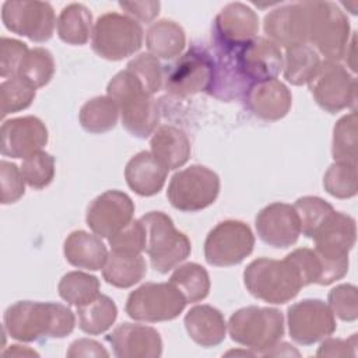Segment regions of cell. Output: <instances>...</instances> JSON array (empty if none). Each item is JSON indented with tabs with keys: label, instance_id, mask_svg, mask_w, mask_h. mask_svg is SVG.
Wrapping results in <instances>:
<instances>
[{
	"label": "cell",
	"instance_id": "6da1fadb",
	"mask_svg": "<svg viewBox=\"0 0 358 358\" xmlns=\"http://www.w3.org/2000/svg\"><path fill=\"white\" fill-rule=\"evenodd\" d=\"M3 324L11 338L31 343L69 336L74 330L76 316L63 303L18 301L6 309Z\"/></svg>",
	"mask_w": 358,
	"mask_h": 358
},
{
	"label": "cell",
	"instance_id": "7a4b0ae2",
	"mask_svg": "<svg viewBox=\"0 0 358 358\" xmlns=\"http://www.w3.org/2000/svg\"><path fill=\"white\" fill-rule=\"evenodd\" d=\"M106 92L117 106L123 127L131 136L145 138L157 130L159 123L158 105L129 70L115 74L106 87Z\"/></svg>",
	"mask_w": 358,
	"mask_h": 358
},
{
	"label": "cell",
	"instance_id": "3957f363",
	"mask_svg": "<svg viewBox=\"0 0 358 358\" xmlns=\"http://www.w3.org/2000/svg\"><path fill=\"white\" fill-rule=\"evenodd\" d=\"M357 238L355 220L341 211H331L316 229L312 239L315 252L322 262V280L319 285H329L343 278L350 266L348 253Z\"/></svg>",
	"mask_w": 358,
	"mask_h": 358
},
{
	"label": "cell",
	"instance_id": "277c9868",
	"mask_svg": "<svg viewBox=\"0 0 358 358\" xmlns=\"http://www.w3.org/2000/svg\"><path fill=\"white\" fill-rule=\"evenodd\" d=\"M243 282L250 295L274 305L294 299L303 287L295 267L287 259L268 257L250 262L243 271Z\"/></svg>",
	"mask_w": 358,
	"mask_h": 358
},
{
	"label": "cell",
	"instance_id": "5b68a950",
	"mask_svg": "<svg viewBox=\"0 0 358 358\" xmlns=\"http://www.w3.org/2000/svg\"><path fill=\"white\" fill-rule=\"evenodd\" d=\"M140 221L145 228V252L155 271L166 274L189 257L192 243L183 232L175 228L168 214L150 211Z\"/></svg>",
	"mask_w": 358,
	"mask_h": 358
},
{
	"label": "cell",
	"instance_id": "8992f818",
	"mask_svg": "<svg viewBox=\"0 0 358 358\" xmlns=\"http://www.w3.org/2000/svg\"><path fill=\"white\" fill-rule=\"evenodd\" d=\"M308 10V43L324 56L340 62L350 42V21L331 1H305Z\"/></svg>",
	"mask_w": 358,
	"mask_h": 358
},
{
	"label": "cell",
	"instance_id": "52a82bcc",
	"mask_svg": "<svg viewBox=\"0 0 358 358\" xmlns=\"http://www.w3.org/2000/svg\"><path fill=\"white\" fill-rule=\"evenodd\" d=\"M228 331L235 343L264 355L282 338L284 316L275 308H241L231 315Z\"/></svg>",
	"mask_w": 358,
	"mask_h": 358
},
{
	"label": "cell",
	"instance_id": "ba28073f",
	"mask_svg": "<svg viewBox=\"0 0 358 358\" xmlns=\"http://www.w3.org/2000/svg\"><path fill=\"white\" fill-rule=\"evenodd\" d=\"M92 50L102 59L117 62L123 60L143 45V28L129 15L119 13L102 14L92 28Z\"/></svg>",
	"mask_w": 358,
	"mask_h": 358
},
{
	"label": "cell",
	"instance_id": "9c48e42d",
	"mask_svg": "<svg viewBox=\"0 0 358 358\" xmlns=\"http://www.w3.org/2000/svg\"><path fill=\"white\" fill-rule=\"evenodd\" d=\"M220 186V178L214 171L204 165H190L171 178L166 197L173 208L196 213L217 200Z\"/></svg>",
	"mask_w": 358,
	"mask_h": 358
},
{
	"label": "cell",
	"instance_id": "30bf717a",
	"mask_svg": "<svg viewBox=\"0 0 358 358\" xmlns=\"http://www.w3.org/2000/svg\"><path fill=\"white\" fill-rule=\"evenodd\" d=\"M186 303L172 282H145L127 296L126 313L140 322H166L176 319Z\"/></svg>",
	"mask_w": 358,
	"mask_h": 358
},
{
	"label": "cell",
	"instance_id": "8fae6325",
	"mask_svg": "<svg viewBox=\"0 0 358 358\" xmlns=\"http://www.w3.org/2000/svg\"><path fill=\"white\" fill-rule=\"evenodd\" d=\"M255 246V235L248 224L239 220L218 222L204 242V257L208 264L229 267L242 263Z\"/></svg>",
	"mask_w": 358,
	"mask_h": 358
},
{
	"label": "cell",
	"instance_id": "7c38bea8",
	"mask_svg": "<svg viewBox=\"0 0 358 358\" xmlns=\"http://www.w3.org/2000/svg\"><path fill=\"white\" fill-rule=\"evenodd\" d=\"M308 85L316 103L329 113L355 105L357 78L338 62L322 60Z\"/></svg>",
	"mask_w": 358,
	"mask_h": 358
},
{
	"label": "cell",
	"instance_id": "4fadbf2b",
	"mask_svg": "<svg viewBox=\"0 0 358 358\" xmlns=\"http://www.w3.org/2000/svg\"><path fill=\"white\" fill-rule=\"evenodd\" d=\"M4 27L34 42H46L52 38L57 24L53 7L46 1L8 0L1 6Z\"/></svg>",
	"mask_w": 358,
	"mask_h": 358
},
{
	"label": "cell",
	"instance_id": "5bb4252c",
	"mask_svg": "<svg viewBox=\"0 0 358 358\" xmlns=\"http://www.w3.org/2000/svg\"><path fill=\"white\" fill-rule=\"evenodd\" d=\"M214 73L213 55L193 46L171 66L165 78V88L175 96L186 98L208 91Z\"/></svg>",
	"mask_w": 358,
	"mask_h": 358
},
{
	"label": "cell",
	"instance_id": "9a60e30c",
	"mask_svg": "<svg viewBox=\"0 0 358 358\" xmlns=\"http://www.w3.org/2000/svg\"><path fill=\"white\" fill-rule=\"evenodd\" d=\"M288 331L299 345H312L329 336L337 327L333 312L322 299H303L287 310Z\"/></svg>",
	"mask_w": 358,
	"mask_h": 358
},
{
	"label": "cell",
	"instance_id": "2e32d148",
	"mask_svg": "<svg viewBox=\"0 0 358 358\" xmlns=\"http://www.w3.org/2000/svg\"><path fill=\"white\" fill-rule=\"evenodd\" d=\"M134 203L120 190H106L88 206L85 221L90 229L101 236L110 238L133 221Z\"/></svg>",
	"mask_w": 358,
	"mask_h": 358
},
{
	"label": "cell",
	"instance_id": "e0dca14e",
	"mask_svg": "<svg viewBox=\"0 0 358 358\" xmlns=\"http://www.w3.org/2000/svg\"><path fill=\"white\" fill-rule=\"evenodd\" d=\"M0 137V151L4 157L25 159L42 151L49 134L45 123L39 117L29 115L4 120Z\"/></svg>",
	"mask_w": 358,
	"mask_h": 358
},
{
	"label": "cell",
	"instance_id": "ac0fdd59",
	"mask_svg": "<svg viewBox=\"0 0 358 358\" xmlns=\"http://www.w3.org/2000/svg\"><path fill=\"white\" fill-rule=\"evenodd\" d=\"M259 31L257 14L243 3L227 4L214 20V39L217 46L224 49H239Z\"/></svg>",
	"mask_w": 358,
	"mask_h": 358
},
{
	"label": "cell",
	"instance_id": "d6986e66",
	"mask_svg": "<svg viewBox=\"0 0 358 358\" xmlns=\"http://www.w3.org/2000/svg\"><path fill=\"white\" fill-rule=\"evenodd\" d=\"M259 238L268 246L285 249L296 243L301 225L294 206L287 203H271L260 210L256 217Z\"/></svg>",
	"mask_w": 358,
	"mask_h": 358
},
{
	"label": "cell",
	"instance_id": "ffe728a7",
	"mask_svg": "<svg viewBox=\"0 0 358 358\" xmlns=\"http://www.w3.org/2000/svg\"><path fill=\"white\" fill-rule=\"evenodd\" d=\"M236 60L243 77L250 84L277 78L282 70L281 49L263 36H256L236 49Z\"/></svg>",
	"mask_w": 358,
	"mask_h": 358
},
{
	"label": "cell",
	"instance_id": "44dd1931",
	"mask_svg": "<svg viewBox=\"0 0 358 358\" xmlns=\"http://www.w3.org/2000/svg\"><path fill=\"white\" fill-rule=\"evenodd\" d=\"M264 32L278 48L308 45V10L305 1L281 6L264 17Z\"/></svg>",
	"mask_w": 358,
	"mask_h": 358
},
{
	"label": "cell",
	"instance_id": "7402d4cb",
	"mask_svg": "<svg viewBox=\"0 0 358 358\" xmlns=\"http://www.w3.org/2000/svg\"><path fill=\"white\" fill-rule=\"evenodd\" d=\"M106 340L119 358H157L162 354L159 333L145 324L122 323Z\"/></svg>",
	"mask_w": 358,
	"mask_h": 358
},
{
	"label": "cell",
	"instance_id": "603a6c76",
	"mask_svg": "<svg viewBox=\"0 0 358 358\" xmlns=\"http://www.w3.org/2000/svg\"><path fill=\"white\" fill-rule=\"evenodd\" d=\"M243 99L246 108L266 122L282 119L292 105L291 91L277 78L250 84Z\"/></svg>",
	"mask_w": 358,
	"mask_h": 358
},
{
	"label": "cell",
	"instance_id": "cb8c5ba5",
	"mask_svg": "<svg viewBox=\"0 0 358 358\" xmlns=\"http://www.w3.org/2000/svg\"><path fill=\"white\" fill-rule=\"evenodd\" d=\"M213 63L214 73L208 94L222 101L243 98L250 83L243 77L238 66L236 49H224L218 46L217 56H213Z\"/></svg>",
	"mask_w": 358,
	"mask_h": 358
},
{
	"label": "cell",
	"instance_id": "d4e9b609",
	"mask_svg": "<svg viewBox=\"0 0 358 358\" xmlns=\"http://www.w3.org/2000/svg\"><path fill=\"white\" fill-rule=\"evenodd\" d=\"M168 169L148 151H140L131 157L124 168L127 186L138 196L150 197L164 187Z\"/></svg>",
	"mask_w": 358,
	"mask_h": 358
},
{
	"label": "cell",
	"instance_id": "484cf974",
	"mask_svg": "<svg viewBox=\"0 0 358 358\" xmlns=\"http://www.w3.org/2000/svg\"><path fill=\"white\" fill-rule=\"evenodd\" d=\"M183 323L189 337L206 348L221 344L227 334L224 315L211 305L193 306L186 313Z\"/></svg>",
	"mask_w": 358,
	"mask_h": 358
},
{
	"label": "cell",
	"instance_id": "4316f807",
	"mask_svg": "<svg viewBox=\"0 0 358 358\" xmlns=\"http://www.w3.org/2000/svg\"><path fill=\"white\" fill-rule=\"evenodd\" d=\"M151 154L168 171L183 166L192 154V145L186 133L172 124L158 127L150 141Z\"/></svg>",
	"mask_w": 358,
	"mask_h": 358
},
{
	"label": "cell",
	"instance_id": "83f0119b",
	"mask_svg": "<svg viewBox=\"0 0 358 358\" xmlns=\"http://www.w3.org/2000/svg\"><path fill=\"white\" fill-rule=\"evenodd\" d=\"M63 253L71 266L91 271L101 270L108 257L101 236L87 231H73L64 241Z\"/></svg>",
	"mask_w": 358,
	"mask_h": 358
},
{
	"label": "cell",
	"instance_id": "f1b7e54d",
	"mask_svg": "<svg viewBox=\"0 0 358 358\" xmlns=\"http://www.w3.org/2000/svg\"><path fill=\"white\" fill-rule=\"evenodd\" d=\"M147 273L141 255L110 250L102 267L103 280L116 288H130L140 282Z\"/></svg>",
	"mask_w": 358,
	"mask_h": 358
},
{
	"label": "cell",
	"instance_id": "f546056e",
	"mask_svg": "<svg viewBox=\"0 0 358 358\" xmlns=\"http://www.w3.org/2000/svg\"><path fill=\"white\" fill-rule=\"evenodd\" d=\"M145 45L148 52L157 59H173L185 49L186 35L178 22L159 20L148 28Z\"/></svg>",
	"mask_w": 358,
	"mask_h": 358
},
{
	"label": "cell",
	"instance_id": "4dcf8cb0",
	"mask_svg": "<svg viewBox=\"0 0 358 358\" xmlns=\"http://www.w3.org/2000/svg\"><path fill=\"white\" fill-rule=\"evenodd\" d=\"M57 35L67 45H85L92 35V14L81 3L67 4L57 18Z\"/></svg>",
	"mask_w": 358,
	"mask_h": 358
},
{
	"label": "cell",
	"instance_id": "1f68e13d",
	"mask_svg": "<svg viewBox=\"0 0 358 358\" xmlns=\"http://www.w3.org/2000/svg\"><path fill=\"white\" fill-rule=\"evenodd\" d=\"M322 64L320 55L309 45H296L285 49L282 56L284 78L292 85H305Z\"/></svg>",
	"mask_w": 358,
	"mask_h": 358
},
{
	"label": "cell",
	"instance_id": "d6a6232c",
	"mask_svg": "<svg viewBox=\"0 0 358 358\" xmlns=\"http://www.w3.org/2000/svg\"><path fill=\"white\" fill-rule=\"evenodd\" d=\"M78 327L91 336L105 333L112 327L117 317V308L112 298L99 294L94 301L78 306Z\"/></svg>",
	"mask_w": 358,
	"mask_h": 358
},
{
	"label": "cell",
	"instance_id": "836d02e7",
	"mask_svg": "<svg viewBox=\"0 0 358 358\" xmlns=\"http://www.w3.org/2000/svg\"><path fill=\"white\" fill-rule=\"evenodd\" d=\"M119 119L116 103L108 95L95 96L87 101L78 113L81 127L92 134H102L112 130Z\"/></svg>",
	"mask_w": 358,
	"mask_h": 358
},
{
	"label": "cell",
	"instance_id": "e575fe53",
	"mask_svg": "<svg viewBox=\"0 0 358 358\" xmlns=\"http://www.w3.org/2000/svg\"><path fill=\"white\" fill-rule=\"evenodd\" d=\"M169 282L179 289L186 302L203 301L210 292V275L199 263H186L175 267Z\"/></svg>",
	"mask_w": 358,
	"mask_h": 358
},
{
	"label": "cell",
	"instance_id": "d590c367",
	"mask_svg": "<svg viewBox=\"0 0 358 358\" xmlns=\"http://www.w3.org/2000/svg\"><path fill=\"white\" fill-rule=\"evenodd\" d=\"M57 291L63 301L78 308L99 295V280L83 271H70L59 281Z\"/></svg>",
	"mask_w": 358,
	"mask_h": 358
},
{
	"label": "cell",
	"instance_id": "8d00e7d4",
	"mask_svg": "<svg viewBox=\"0 0 358 358\" xmlns=\"http://www.w3.org/2000/svg\"><path fill=\"white\" fill-rule=\"evenodd\" d=\"M331 154L336 162H348L357 165L358 134H357V110L344 115L333 129Z\"/></svg>",
	"mask_w": 358,
	"mask_h": 358
},
{
	"label": "cell",
	"instance_id": "74e56055",
	"mask_svg": "<svg viewBox=\"0 0 358 358\" xmlns=\"http://www.w3.org/2000/svg\"><path fill=\"white\" fill-rule=\"evenodd\" d=\"M53 74L55 59L45 48L29 49L18 70V77L35 90L45 87L52 80Z\"/></svg>",
	"mask_w": 358,
	"mask_h": 358
},
{
	"label": "cell",
	"instance_id": "f35d334b",
	"mask_svg": "<svg viewBox=\"0 0 358 358\" xmlns=\"http://www.w3.org/2000/svg\"><path fill=\"white\" fill-rule=\"evenodd\" d=\"M324 190L337 199H351L358 190L357 165L348 162H334L323 176Z\"/></svg>",
	"mask_w": 358,
	"mask_h": 358
},
{
	"label": "cell",
	"instance_id": "ab89813d",
	"mask_svg": "<svg viewBox=\"0 0 358 358\" xmlns=\"http://www.w3.org/2000/svg\"><path fill=\"white\" fill-rule=\"evenodd\" d=\"M294 208L299 220L301 232L306 238H312L316 229L329 217V214L334 211L330 203L316 196H303L296 199Z\"/></svg>",
	"mask_w": 358,
	"mask_h": 358
},
{
	"label": "cell",
	"instance_id": "60d3db41",
	"mask_svg": "<svg viewBox=\"0 0 358 358\" xmlns=\"http://www.w3.org/2000/svg\"><path fill=\"white\" fill-rule=\"evenodd\" d=\"M36 90L20 77L4 80L0 84V110L1 116L27 109L35 99Z\"/></svg>",
	"mask_w": 358,
	"mask_h": 358
},
{
	"label": "cell",
	"instance_id": "b9f144b4",
	"mask_svg": "<svg viewBox=\"0 0 358 358\" xmlns=\"http://www.w3.org/2000/svg\"><path fill=\"white\" fill-rule=\"evenodd\" d=\"M20 169L25 183L39 190L49 186L55 178V158L46 151H39L25 158Z\"/></svg>",
	"mask_w": 358,
	"mask_h": 358
},
{
	"label": "cell",
	"instance_id": "7bdbcfd3",
	"mask_svg": "<svg viewBox=\"0 0 358 358\" xmlns=\"http://www.w3.org/2000/svg\"><path fill=\"white\" fill-rule=\"evenodd\" d=\"M126 70L138 78L143 87L151 94H157L162 87V66L151 53H141L127 63Z\"/></svg>",
	"mask_w": 358,
	"mask_h": 358
},
{
	"label": "cell",
	"instance_id": "ee69618b",
	"mask_svg": "<svg viewBox=\"0 0 358 358\" xmlns=\"http://www.w3.org/2000/svg\"><path fill=\"white\" fill-rule=\"evenodd\" d=\"M329 308L334 316L344 322H354L358 317V291L352 284L334 287L327 296Z\"/></svg>",
	"mask_w": 358,
	"mask_h": 358
},
{
	"label": "cell",
	"instance_id": "f6af8a7d",
	"mask_svg": "<svg viewBox=\"0 0 358 358\" xmlns=\"http://www.w3.org/2000/svg\"><path fill=\"white\" fill-rule=\"evenodd\" d=\"M285 259L295 267L302 285L320 284L322 280V262L313 249L299 248L285 256Z\"/></svg>",
	"mask_w": 358,
	"mask_h": 358
},
{
	"label": "cell",
	"instance_id": "bcb514c9",
	"mask_svg": "<svg viewBox=\"0 0 358 358\" xmlns=\"http://www.w3.org/2000/svg\"><path fill=\"white\" fill-rule=\"evenodd\" d=\"M110 250L141 255L145 250V228L140 220L131 221L116 235L109 238Z\"/></svg>",
	"mask_w": 358,
	"mask_h": 358
},
{
	"label": "cell",
	"instance_id": "7dc6e473",
	"mask_svg": "<svg viewBox=\"0 0 358 358\" xmlns=\"http://www.w3.org/2000/svg\"><path fill=\"white\" fill-rule=\"evenodd\" d=\"M28 50L24 42L3 36L0 39V76L7 80L18 77L20 66Z\"/></svg>",
	"mask_w": 358,
	"mask_h": 358
},
{
	"label": "cell",
	"instance_id": "c3c4849f",
	"mask_svg": "<svg viewBox=\"0 0 358 358\" xmlns=\"http://www.w3.org/2000/svg\"><path fill=\"white\" fill-rule=\"evenodd\" d=\"M0 190L1 204H13L25 193V180L21 169L8 161L0 162Z\"/></svg>",
	"mask_w": 358,
	"mask_h": 358
},
{
	"label": "cell",
	"instance_id": "681fc988",
	"mask_svg": "<svg viewBox=\"0 0 358 358\" xmlns=\"http://www.w3.org/2000/svg\"><path fill=\"white\" fill-rule=\"evenodd\" d=\"M357 334L350 338H323L316 355L317 357H355L357 355Z\"/></svg>",
	"mask_w": 358,
	"mask_h": 358
},
{
	"label": "cell",
	"instance_id": "f907efd6",
	"mask_svg": "<svg viewBox=\"0 0 358 358\" xmlns=\"http://www.w3.org/2000/svg\"><path fill=\"white\" fill-rule=\"evenodd\" d=\"M119 6L136 21L151 22L159 13V1H120Z\"/></svg>",
	"mask_w": 358,
	"mask_h": 358
},
{
	"label": "cell",
	"instance_id": "816d5d0a",
	"mask_svg": "<svg viewBox=\"0 0 358 358\" xmlns=\"http://www.w3.org/2000/svg\"><path fill=\"white\" fill-rule=\"evenodd\" d=\"M67 357H109V352L95 340L90 338H78L70 344L67 351Z\"/></svg>",
	"mask_w": 358,
	"mask_h": 358
},
{
	"label": "cell",
	"instance_id": "f5cc1de1",
	"mask_svg": "<svg viewBox=\"0 0 358 358\" xmlns=\"http://www.w3.org/2000/svg\"><path fill=\"white\" fill-rule=\"evenodd\" d=\"M343 59L345 60V63L351 69V71H355V35L351 36V41L348 42L345 52L343 55Z\"/></svg>",
	"mask_w": 358,
	"mask_h": 358
},
{
	"label": "cell",
	"instance_id": "db71d44e",
	"mask_svg": "<svg viewBox=\"0 0 358 358\" xmlns=\"http://www.w3.org/2000/svg\"><path fill=\"white\" fill-rule=\"evenodd\" d=\"M3 355L8 357V355H38L34 350H29L28 347H22V345H10V348L7 351H3Z\"/></svg>",
	"mask_w": 358,
	"mask_h": 358
},
{
	"label": "cell",
	"instance_id": "11a10c76",
	"mask_svg": "<svg viewBox=\"0 0 358 358\" xmlns=\"http://www.w3.org/2000/svg\"><path fill=\"white\" fill-rule=\"evenodd\" d=\"M225 355H255V352H250V351H229Z\"/></svg>",
	"mask_w": 358,
	"mask_h": 358
}]
</instances>
